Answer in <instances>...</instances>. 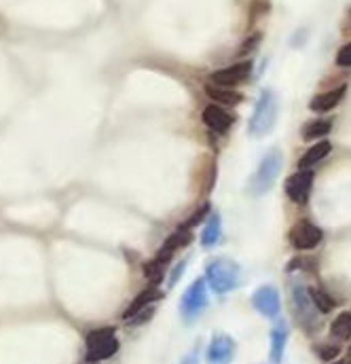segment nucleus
Returning a JSON list of instances; mask_svg holds the SVG:
<instances>
[{
	"label": "nucleus",
	"mask_w": 351,
	"mask_h": 364,
	"mask_svg": "<svg viewBox=\"0 0 351 364\" xmlns=\"http://www.w3.org/2000/svg\"><path fill=\"white\" fill-rule=\"evenodd\" d=\"M330 335L338 341H347L351 337V311H343L330 324Z\"/></svg>",
	"instance_id": "nucleus-20"
},
{
	"label": "nucleus",
	"mask_w": 351,
	"mask_h": 364,
	"mask_svg": "<svg viewBox=\"0 0 351 364\" xmlns=\"http://www.w3.org/2000/svg\"><path fill=\"white\" fill-rule=\"evenodd\" d=\"M309 294H311V299H313V303H316L320 314H330L332 307H334V301H332V296L326 290H322V288H309Z\"/></svg>",
	"instance_id": "nucleus-22"
},
{
	"label": "nucleus",
	"mask_w": 351,
	"mask_h": 364,
	"mask_svg": "<svg viewBox=\"0 0 351 364\" xmlns=\"http://www.w3.org/2000/svg\"><path fill=\"white\" fill-rule=\"evenodd\" d=\"M347 356H349V358H351V345H349V354H347Z\"/></svg>",
	"instance_id": "nucleus-29"
},
{
	"label": "nucleus",
	"mask_w": 351,
	"mask_h": 364,
	"mask_svg": "<svg viewBox=\"0 0 351 364\" xmlns=\"http://www.w3.org/2000/svg\"><path fill=\"white\" fill-rule=\"evenodd\" d=\"M165 265L168 263H163L161 258H153V261H148L146 265H144V276L150 280V284L153 286H159L161 284V280H163V274H165Z\"/></svg>",
	"instance_id": "nucleus-21"
},
{
	"label": "nucleus",
	"mask_w": 351,
	"mask_h": 364,
	"mask_svg": "<svg viewBox=\"0 0 351 364\" xmlns=\"http://www.w3.org/2000/svg\"><path fill=\"white\" fill-rule=\"evenodd\" d=\"M336 66L341 68H351V42L343 45L336 54Z\"/></svg>",
	"instance_id": "nucleus-24"
},
{
	"label": "nucleus",
	"mask_w": 351,
	"mask_h": 364,
	"mask_svg": "<svg viewBox=\"0 0 351 364\" xmlns=\"http://www.w3.org/2000/svg\"><path fill=\"white\" fill-rule=\"evenodd\" d=\"M206 282L214 294H227L241 284V267L229 256H214L206 263Z\"/></svg>",
	"instance_id": "nucleus-1"
},
{
	"label": "nucleus",
	"mask_w": 351,
	"mask_h": 364,
	"mask_svg": "<svg viewBox=\"0 0 351 364\" xmlns=\"http://www.w3.org/2000/svg\"><path fill=\"white\" fill-rule=\"evenodd\" d=\"M313 187V172L311 170H298L286 180V195L294 203H307Z\"/></svg>",
	"instance_id": "nucleus-10"
},
{
	"label": "nucleus",
	"mask_w": 351,
	"mask_h": 364,
	"mask_svg": "<svg viewBox=\"0 0 351 364\" xmlns=\"http://www.w3.org/2000/svg\"><path fill=\"white\" fill-rule=\"evenodd\" d=\"M330 129H332V123L330 121H326V119H316V121H309V123H305L303 125V140L305 142H316V140H320V138H326L328 134H330Z\"/></svg>",
	"instance_id": "nucleus-19"
},
{
	"label": "nucleus",
	"mask_w": 351,
	"mask_h": 364,
	"mask_svg": "<svg viewBox=\"0 0 351 364\" xmlns=\"http://www.w3.org/2000/svg\"><path fill=\"white\" fill-rule=\"evenodd\" d=\"M202 119H204V123H206L210 129H214V132H218V134L229 132V129H231V125L235 123V119H233V117H231V115H229L225 109L216 106V104H210V106L204 111Z\"/></svg>",
	"instance_id": "nucleus-12"
},
{
	"label": "nucleus",
	"mask_w": 351,
	"mask_h": 364,
	"mask_svg": "<svg viewBox=\"0 0 351 364\" xmlns=\"http://www.w3.org/2000/svg\"><path fill=\"white\" fill-rule=\"evenodd\" d=\"M288 237H290V244L294 250H313L322 244L324 231L309 221H300L290 229Z\"/></svg>",
	"instance_id": "nucleus-7"
},
{
	"label": "nucleus",
	"mask_w": 351,
	"mask_h": 364,
	"mask_svg": "<svg viewBox=\"0 0 351 364\" xmlns=\"http://www.w3.org/2000/svg\"><path fill=\"white\" fill-rule=\"evenodd\" d=\"M316 351L320 354V358L322 360H332V358H336L338 356V345H330V343H322V345H318L316 347Z\"/></svg>",
	"instance_id": "nucleus-25"
},
{
	"label": "nucleus",
	"mask_w": 351,
	"mask_h": 364,
	"mask_svg": "<svg viewBox=\"0 0 351 364\" xmlns=\"http://www.w3.org/2000/svg\"><path fill=\"white\" fill-rule=\"evenodd\" d=\"M208 282L206 278H197L180 299V316L184 318V322L190 324L208 309Z\"/></svg>",
	"instance_id": "nucleus-5"
},
{
	"label": "nucleus",
	"mask_w": 351,
	"mask_h": 364,
	"mask_svg": "<svg viewBox=\"0 0 351 364\" xmlns=\"http://www.w3.org/2000/svg\"><path fill=\"white\" fill-rule=\"evenodd\" d=\"M119 351V341L115 337L113 326H104L91 331L87 335V362L97 364L99 360H106Z\"/></svg>",
	"instance_id": "nucleus-6"
},
{
	"label": "nucleus",
	"mask_w": 351,
	"mask_h": 364,
	"mask_svg": "<svg viewBox=\"0 0 351 364\" xmlns=\"http://www.w3.org/2000/svg\"><path fill=\"white\" fill-rule=\"evenodd\" d=\"M277 111H279V102H277L275 91L263 89L256 100L252 117H250V123H247L250 136L263 138V136L271 134V129L275 127V121H277Z\"/></svg>",
	"instance_id": "nucleus-2"
},
{
	"label": "nucleus",
	"mask_w": 351,
	"mask_h": 364,
	"mask_svg": "<svg viewBox=\"0 0 351 364\" xmlns=\"http://www.w3.org/2000/svg\"><path fill=\"white\" fill-rule=\"evenodd\" d=\"M252 307L259 311L261 316H265L269 320H277L279 311H281V299H279L277 288L271 286V284L259 286L252 294Z\"/></svg>",
	"instance_id": "nucleus-8"
},
{
	"label": "nucleus",
	"mask_w": 351,
	"mask_h": 364,
	"mask_svg": "<svg viewBox=\"0 0 351 364\" xmlns=\"http://www.w3.org/2000/svg\"><path fill=\"white\" fill-rule=\"evenodd\" d=\"M288 324L284 320H277L273 331H271V362L281 364L284 354H286V343H288Z\"/></svg>",
	"instance_id": "nucleus-15"
},
{
	"label": "nucleus",
	"mask_w": 351,
	"mask_h": 364,
	"mask_svg": "<svg viewBox=\"0 0 351 364\" xmlns=\"http://www.w3.org/2000/svg\"><path fill=\"white\" fill-rule=\"evenodd\" d=\"M184 267H186V258H182V261L176 265V269H174V274H172V278H170V284H168V288H174V284L178 282V278H182V274H184Z\"/></svg>",
	"instance_id": "nucleus-27"
},
{
	"label": "nucleus",
	"mask_w": 351,
	"mask_h": 364,
	"mask_svg": "<svg viewBox=\"0 0 351 364\" xmlns=\"http://www.w3.org/2000/svg\"><path fill=\"white\" fill-rule=\"evenodd\" d=\"M153 314H155V309H153V307H148V309L140 311L138 316H133V318L129 320V324H133V326H136V324H142V322H146V320H148L150 316H153Z\"/></svg>",
	"instance_id": "nucleus-26"
},
{
	"label": "nucleus",
	"mask_w": 351,
	"mask_h": 364,
	"mask_svg": "<svg viewBox=\"0 0 351 364\" xmlns=\"http://www.w3.org/2000/svg\"><path fill=\"white\" fill-rule=\"evenodd\" d=\"M206 95L218 104H225V106H237V104L243 100L239 91H233L231 87H220V85H206Z\"/></svg>",
	"instance_id": "nucleus-18"
},
{
	"label": "nucleus",
	"mask_w": 351,
	"mask_h": 364,
	"mask_svg": "<svg viewBox=\"0 0 351 364\" xmlns=\"http://www.w3.org/2000/svg\"><path fill=\"white\" fill-rule=\"evenodd\" d=\"M161 294H159V290H157V286H148L144 292H140L133 301H131V305L125 309V314H123V320L125 322H129L133 316H138L140 311H144V309H148L150 307V303H155L157 299H159Z\"/></svg>",
	"instance_id": "nucleus-16"
},
{
	"label": "nucleus",
	"mask_w": 351,
	"mask_h": 364,
	"mask_svg": "<svg viewBox=\"0 0 351 364\" xmlns=\"http://www.w3.org/2000/svg\"><path fill=\"white\" fill-rule=\"evenodd\" d=\"M284 168V155L279 148H271L265 157L261 159L252 180H250V193L261 197L265 193H269L273 189V184L277 182L279 174Z\"/></svg>",
	"instance_id": "nucleus-4"
},
{
	"label": "nucleus",
	"mask_w": 351,
	"mask_h": 364,
	"mask_svg": "<svg viewBox=\"0 0 351 364\" xmlns=\"http://www.w3.org/2000/svg\"><path fill=\"white\" fill-rule=\"evenodd\" d=\"M290 303H292V311L294 318L298 322V326L305 333H313L318 331L320 322H318V307L309 294V288L303 282H292L290 284Z\"/></svg>",
	"instance_id": "nucleus-3"
},
{
	"label": "nucleus",
	"mask_w": 351,
	"mask_h": 364,
	"mask_svg": "<svg viewBox=\"0 0 351 364\" xmlns=\"http://www.w3.org/2000/svg\"><path fill=\"white\" fill-rule=\"evenodd\" d=\"M222 237V221H220V214L214 212L208 216V223L202 231V235H199V242H202L204 248H214Z\"/></svg>",
	"instance_id": "nucleus-17"
},
{
	"label": "nucleus",
	"mask_w": 351,
	"mask_h": 364,
	"mask_svg": "<svg viewBox=\"0 0 351 364\" xmlns=\"http://www.w3.org/2000/svg\"><path fill=\"white\" fill-rule=\"evenodd\" d=\"M330 150H332V144H330L328 140L316 142L311 148H307V150L303 152V157L298 159L296 168H298V170H311V168H316V164H320L322 159L328 157Z\"/></svg>",
	"instance_id": "nucleus-14"
},
{
	"label": "nucleus",
	"mask_w": 351,
	"mask_h": 364,
	"mask_svg": "<svg viewBox=\"0 0 351 364\" xmlns=\"http://www.w3.org/2000/svg\"><path fill=\"white\" fill-rule=\"evenodd\" d=\"M250 74H252V62H239V64H233V66H227L222 70H216L212 72L210 77V83L212 85H220V87H235V85H241Z\"/></svg>",
	"instance_id": "nucleus-11"
},
{
	"label": "nucleus",
	"mask_w": 351,
	"mask_h": 364,
	"mask_svg": "<svg viewBox=\"0 0 351 364\" xmlns=\"http://www.w3.org/2000/svg\"><path fill=\"white\" fill-rule=\"evenodd\" d=\"M332 364H351V358L347 356V358H343V360H336V362H332Z\"/></svg>",
	"instance_id": "nucleus-28"
},
{
	"label": "nucleus",
	"mask_w": 351,
	"mask_h": 364,
	"mask_svg": "<svg viewBox=\"0 0 351 364\" xmlns=\"http://www.w3.org/2000/svg\"><path fill=\"white\" fill-rule=\"evenodd\" d=\"M235 351H237L235 339L225 333H218L212 337V341L208 345L206 360H208V364H231V360L235 358Z\"/></svg>",
	"instance_id": "nucleus-9"
},
{
	"label": "nucleus",
	"mask_w": 351,
	"mask_h": 364,
	"mask_svg": "<svg viewBox=\"0 0 351 364\" xmlns=\"http://www.w3.org/2000/svg\"><path fill=\"white\" fill-rule=\"evenodd\" d=\"M345 91H347V87L341 85V87H334V89H330L326 93H320V95H316L309 102V109L313 113H328V111H332V109L338 106L341 100L345 97Z\"/></svg>",
	"instance_id": "nucleus-13"
},
{
	"label": "nucleus",
	"mask_w": 351,
	"mask_h": 364,
	"mask_svg": "<svg viewBox=\"0 0 351 364\" xmlns=\"http://www.w3.org/2000/svg\"><path fill=\"white\" fill-rule=\"evenodd\" d=\"M206 216H210V203H206V205H202V207H199V210L197 212H193L184 223H182V227L184 229H193L195 225H199V223H202Z\"/></svg>",
	"instance_id": "nucleus-23"
}]
</instances>
